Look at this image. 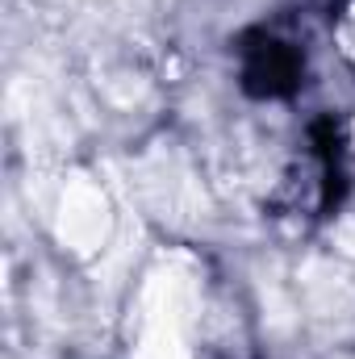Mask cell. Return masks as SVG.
I'll return each mask as SVG.
<instances>
[{"instance_id":"1","label":"cell","mask_w":355,"mask_h":359,"mask_svg":"<svg viewBox=\"0 0 355 359\" xmlns=\"http://www.w3.org/2000/svg\"><path fill=\"white\" fill-rule=\"evenodd\" d=\"M239 63H243V92L255 100H284L301 88V76H305L297 46L264 29H251L239 38Z\"/></svg>"}]
</instances>
